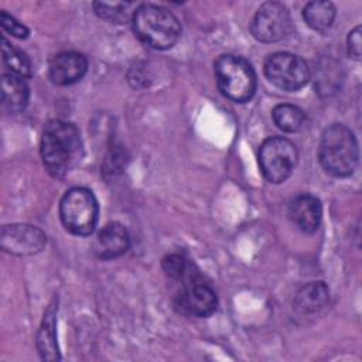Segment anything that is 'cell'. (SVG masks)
<instances>
[{
	"label": "cell",
	"instance_id": "277c9868",
	"mask_svg": "<svg viewBox=\"0 0 362 362\" xmlns=\"http://www.w3.org/2000/svg\"><path fill=\"white\" fill-rule=\"evenodd\" d=\"M215 79L219 90L230 100L243 103L256 92V74L252 65L233 54L221 55L214 64Z\"/></svg>",
	"mask_w": 362,
	"mask_h": 362
},
{
	"label": "cell",
	"instance_id": "d6986e66",
	"mask_svg": "<svg viewBox=\"0 0 362 362\" xmlns=\"http://www.w3.org/2000/svg\"><path fill=\"white\" fill-rule=\"evenodd\" d=\"M1 51H3V61L13 75H17L20 78L31 76V61L25 52L16 48L4 37H3Z\"/></svg>",
	"mask_w": 362,
	"mask_h": 362
},
{
	"label": "cell",
	"instance_id": "9a60e30c",
	"mask_svg": "<svg viewBox=\"0 0 362 362\" xmlns=\"http://www.w3.org/2000/svg\"><path fill=\"white\" fill-rule=\"evenodd\" d=\"M328 298L329 290L324 281H310L297 291L293 305L301 314H313L325 307Z\"/></svg>",
	"mask_w": 362,
	"mask_h": 362
},
{
	"label": "cell",
	"instance_id": "6da1fadb",
	"mask_svg": "<svg viewBox=\"0 0 362 362\" xmlns=\"http://www.w3.org/2000/svg\"><path fill=\"white\" fill-rule=\"evenodd\" d=\"M40 151L47 171L55 178H62L81 158L79 130L69 122L51 120L42 132Z\"/></svg>",
	"mask_w": 362,
	"mask_h": 362
},
{
	"label": "cell",
	"instance_id": "2e32d148",
	"mask_svg": "<svg viewBox=\"0 0 362 362\" xmlns=\"http://www.w3.org/2000/svg\"><path fill=\"white\" fill-rule=\"evenodd\" d=\"M55 315L57 308L51 304L42 318L38 335H37V345L44 361H57L59 359L57 339H55Z\"/></svg>",
	"mask_w": 362,
	"mask_h": 362
},
{
	"label": "cell",
	"instance_id": "4fadbf2b",
	"mask_svg": "<svg viewBox=\"0 0 362 362\" xmlns=\"http://www.w3.org/2000/svg\"><path fill=\"white\" fill-rule=\"evenodd\" d=\"M321 215L322 209L320 199L310 194L297 195L288 206L290 219L300 230L305 233H313L318 229Z\"/></svg>",
	"mask_w": 362,
	"mask_h": 362
},
{
	"label": "cell",
	"instance_id": "3957f363",
	"mask_svg": "<svg viewBox=\"0 0 362 362\" xmlns=\"http://www.w3.org/2000/svg\"><path fill=\"white\" fill-rule=\"evenodd\" d=\"M318 158L322 168L334 177H348L358 165L359 151L354 133L344 124H331L321 136Z\"/></svg>",
	"mask_w": 362,
	"mask_h": 362
},
{
	"label": "cell",
	"instance_id": "cb8c5ba5",
	"mask_svg": "<svg viewBox=\"0 0 362 362\" xmlns=\"http://www.w3.org/2000/svg\"><path fill=\"white\" fill-rule=\"evenodd\" d=\"M348 55L354 59L361 58L362 49V40H361V25H356L348 35Z\"/></svg>",
	"mask_w": 362,
	"mask_h": 362
},
{
	"label": "cell",
	"instance_id": "7402d4cb",
	"mask_svg": "<svg viewBox=\"0 0 362 362\" xmlns=\"http://www.w3.org/2000/svg\"><path fill=\"white\" fill-rule=\"evenodd\" d=\"M0 24H1L4 31H7L8 34H11V35H14L17 38H27L28 37V33H30L28 28L24 24H21L20 21H17L7 11H1Z\"/></svg>",
	"mask_w": 362,
	"mask_h": 362
},
{
	"label": "cell",
	"instance_id": "5b68a950",
	"mask_svg": "<svg viewBox=\"0 0 362 362\" xmlns=\"http://www.w3.org/2000/svg\"><path fill=\"white\" fill-rule=\"evenodd\" d=\"M99 206L93 192L83 187L68 189L59 202V218L66 230L76 236L90 235L98 223Z\"/></svg>",
	"mask_w": 362,
	"mask_h": 362
},
{
	"label": "cell",
	"instance_id": "5bb4252c",
	"mask_svg": "<svg viewBox=\"0 0 362 362\" xmlns=\"http://www.w3.org/2000/svg\"><path fill=\"white\" fill-rule=\"evenodd\" d=\"M30 90L23 78L4 74L1 76V105L10 113H20L25 109Z\"/></svg>",
	"mask_w": 362,
	"mask_h": 362
},
{
	"label": "cell",
	"instance_id": "ac0fdd59",
	"mask_svg": "<svg viewBox=\"0 0 362 362\" xmlns=\"http://www.w3.org/2000/svg\"><path fill=\"white\" fill-rule=\"evenodd\" d=\"M273 122L276 123V126L287 133H296L300 132L304 124H305V115L304 112L294 105H288V103H283V105H277L273 112Z\"/></svg>",
	"mask_w": 362,
	"mask_h": 362
},
{
	"label": "cell",
	"instance_id": "e0dca14e",
	"mask_svg": "<svg viewBox=\"0 0 362 362\" xmlns=\"http://www.w3.org/2000/svg\"><path fill=\"white\" fill-rule=\"evenodd\" d=\"M303 17L308 27L315 31H327L335 18V6L331 1H308L303 8Z\"/></svg>",
	"mask_w": 362,
	"mask_h": 362
},
{
	"label": "cell",
	"instance_id": "ffe728a7",
	"mask_svg": "<svg viewBox=\"0 0 362 362\" xmlns=\"http://www.w3.org/2000/svg\"><path fill=\"white\" fill-rule=\"evenodd\" d=\"M137 6L132 1H122V3H105V1H95L93 3V10L95 13L110 23H124L129 18L133 17L134 10Z\"/></svg>",
	"mask_w": 362,
	"mask_h": 362
},
{
	"label": "cell",
	"instance_id": "8fae6325",
	"mask_svg": "<svg viewBox=\"0 0 362 362\" xmlns=\"http://www.w3.org/2000/svg\"><path fill=\"white\" fill-rule=\"evenodd\" d=\"M88 69L86 58L76 51H64L57 54L48 68V76L52 83L59 86L72 85L83 78Z\"/></svg>",
	"mask_w": 362,
	"mask_h": 362
},
{
	"label": "cell",
	"instance_id": "7a4b0ae2",
	"mask_svg": "<svg viewBox=\"0 0 362 362\" xmlns=\"http://www.w3.org/2000/svg\"><path fill=\"white\" fill-rule=\"evenodd\" d=\"M132 25L134 35L153 49L174 47L181 35L178 18L164 7L140 4L133 13Z\"/></svg>",
	"mask_w": 362,
	"mask_h": 362
},
{
	"label": "cell",
	"instance_id": "52a82bcc",
	"mask_svg": "<svg viewBox=\"0 0 362 362\" xmlns=\"http://www.w3.org/2000/svg\"><path fill=\"white\" fill-rule=\"evenodd\" d=\"M266 78L279 89L294 92L301 89L310 79L307 62L290 52H274L264 62Z\"/></svg>",
	"mask_w": 362,
	"mask_h": 362
},
{
	"label": "cell",
	"instance_id": "ba28073f",
	"mask_svg": "<svg viewBox=\"0 0 362 362\" xmlns=\"http://www.w3.org/2000/svg\"><path fill=\"white\" fill-rule=\"evenodd\" d=\"M250 31L260 42H276L291 31V17L287 7L279 1H267L256 11Z\"/></svg>",
	"mask_w": 362,
	"mask_h": 362
},
{
	"label": "cell",
	"instance_id": "7c38bea8",
	"mask_svg": "<svg viewBox=\"0 0 362 362\" xmlns=\"http://www.w3.org/2000/svg\"><path fill=\"white\" fill-rule=\"evenodd\" d=\"M130 245L126 228L119 222L106 223L93 240V252L99 259L110 260L122 256Z\"/></svg>",
	"mask_w": 362,
	"mask_h": 362
},
{
	"label": "cell",
	"instance_id": "9c48e42d",
	"mask_svg": "<svg viewBox=\"0 0 362 362\" xmlns=\"http://www.w3.org/2000/svg\"><path fill=\"white\" fill-rule=\"evenodd\" d=\"M175 303L181 311L189 315L209 317L216 310L218 300L215 291L201 279V276L198 273H192L182 280Z\"/></svg>",
	"mask_w": 362,
	"mask_h": 362
},
{
	"label": "cell",
	"instance_id": "30bf717a",
	"mask_svg": "<svg viewBox=\"0 0 362 362\" xmlns=\"http://www.w3.org/2000/svg\"><path fill=\"white\" fill-rule=\"evenodd\" d=\"M45 240V235L31 225H6L1 229V247L13 255L37 253L44 247Z\"/></svg>",
	"mask_w": 362,
	"mask_h": 362
},
{
	"label": "cell",
	"instance_id": "603a6c76",
	"mask_svg": "<svg viewBox=\"0 0 362 362\" xmlns=\"http://www.w3.org/2000/svg\"><path fill=\"white\" fill-rule=\"evenodd\" d=\"M123 158H124L123 151L119 150V148H113V150L107 154V157H106V160H105V164H103V173H105V175H107V174L115 175L117 171H120V168H122V165H123V163H124Z\"/></svg>",
	"mask_w": 362,
	"mask_h": 362
},
{
	"label": "cell",
	"instance_id": "8992f818",
	"mask_svg": "<svg viewBox=\"0 0 362 362\" xmlns=\"http://www.w3.org/2000/svg\"><path fill=\"white\" fill-rule=\"evenodd\" d=\"M298 153L286 137L266 139L259 148V165L263 177L272 184L284 182L297 164Z\"/></svg>",
	"mask_w": 362,
	"mask_h": 362
},
{
	"label": "cell",
	"instance_id": "44dd1931",
	"mask_svg": "<svg viewBox=\"0 0 362 362\" xmlns=\"http://www.w3.org/2000/svg\"><path fill=\"white\" fill-rule=\"evenodd\" d=\"M161 266H163V270L165 272V274L173 280H181L182 281L188 276L195 273V272H192V267L187 262V259L180 253L165 255L163 257Z\"/></svg>",
	"mask_w": 362,
	"mask_h": 362
}]
</instances>
